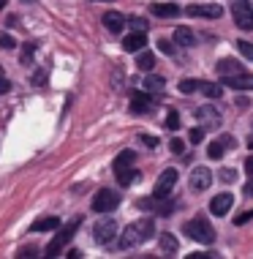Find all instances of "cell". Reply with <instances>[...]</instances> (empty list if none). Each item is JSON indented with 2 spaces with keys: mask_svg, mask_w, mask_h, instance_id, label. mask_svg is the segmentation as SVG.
I'll list each match as a JSON object with an SVG mask.
<instances>
[{
  "mask_svg": "<svg viewBox=\"0 0 253 259\" xmlns=\"http://www.w3.org/2000/svg\"><path fill=\"white\" fill-rule=\"evenodd\" d=\"M153 235H156V224L150 219H139V221H133L123 229L120 240H117V248H133V246H139V243L150 240Z\"/></svg>",
  "mask_w": 253,
  "mask_h": 259,
  "instance_id": "1",
  "label": "cell"
},
{
  "mask_svg": "<svg viewBox=\"0 0 253 259\" xmlns=\"http://www.w3.org/2000/svg\"><path fill=\"white\" fill-rule=\"evenodd\" d=\"M79 224H82V219H71L68 224H63V227L58 229V235L52 237V243H49V248H46V256H58L63 248L68 246V240L76 235V229H79Z\"/></svg>",
  "mask_w": 253,
  "mask_h": 259,
  "instance_id": "2",
  "label": "cell"
},
{
  "mask_svg": "<svg viewBox=\"0 0 253 259\" xmlns=\"http://www.w3.org/2000/svg\"><path fill=\"white\" fill-rule=\"evenodd\" d=\"M182 232L191 237V240H196V243H205V246H210V243L215 240V229L210 227L207 221H201V219L188 221L185 227H182Z\"/></svg>",
  "mask_w": 253,
  "mask_h": 259,
  "instance_id": "3",
  "label": "cell"
},
{
  "mask_svg": "<svg viewBox=\"0 0 253 259\" xmlns=\"http://www.w3.org/2000/svg\"><path fill=\"white\" fill-rule=\"evenodd\" d=\"M117 205H120V197H117V191H112V188H101L93 199L95 213H112V210H117Z\"/></svg>",
  "mask_w": 253,
  "mask_h": 259,
  "instance_id": "4",
  "label": "cell"
},
{
  "mask_svg": "<svg viewBox=\"0 0 253 259\" xmlns=\"http://www.w3.org/2000/svg\"><path fill=\"white\" fill-rule=\"evenodd\" d=\"M93 237H95L98 246H109V243L117 237V221H112V219L98 221L93 227Z\"/></svg>",
  "mask_w": 253,
  "mask_h": 259,
  "instance_id": "5",
  "label": "cell"
},
{
  "mask_svg": "<svg viewBox=\"0 0 253 259\" xmlns=\"http://www.w3.org/2000/svg\"><path fill=\"white\" fill-rule=\"evenodd\" d=\"M177 169H164L161 172V178H158V183L156 188H153V197H158V199H166L169 194H172V188L177 186Z\"/></svg>",
  "mask_w": 253,
  "mask_h": 259,
  "instance_id": "6",
  "label": "cell"
},
{
  "mask_svg": "<svg viewBox=\"0 0 253 259\" xmlns=\"http://www.w3.org/2000/svg\"><path fill=\"white\" fill-rule=\"evenodd\" d=\"M231 17H234L237 27H242V30H253V6L234 3V6H231Z\"/></svg>",
  "mask_w": 253,
  "mask_h": 259,
  "instance_id": "7",
  "label": "cell"
},
{
  "mask_svg": "<svg viewBox=\"0 0 253 259\" xmlns=\"http://www.w3.org/2000/svg\"><path fill=\"white\" fill-rule=\"evenodd\" d=\"M188 180H191V191H196V194H199V191H207L210 183H213V172H210L207 166H196Z\"/></svg>",
  "mask_w": 253,
  "mask_h": 259,
  "instance_id": "8",
  "label": "cell"
},
{
  "mask_svg": "<svg viewBox=\"0 0 253 259\" xmlns=\"http://www.w3.org/2000/svg\"><path fill=\"white\" fill-rule=\"evenodd\" d=\"M188 17H205V19H218L223 17V6L218 3H207V6H188L185 9Z\"/></svg>",
  "mask_w": 253,
  "mask_h": 259,
  "instance_id": "9",
  "label": "cell"
},
{
  "mask_svg": "<svg viewBox=\"0 0 253 259\" xmlns=\"http://www.w3.org/2000/svg\"><path fill=\"white\" fill-rule=\"evenodd\" d=\"M231 205H234V197H231V194H218V197L210 202V213L213 215H226L231 210Z\"/></svg>",
  "mask_w": 253,
  "mask_h": 259,
  "instance_id": "10",
  "label": "cell"
},
{
  "mask_svg": "<svg viewBox=\"0 0 253 259\" xmlns=\"http://www.w3.org/2000/svg\"><path fill=\"white\" fill-rule=\"evenodd\" d=\"M147 109H153V93H133L131 96V112L133 115H142V112H147Z\"/></svg>",
  "mask_w": 253,
  "mask_h": 259,
  "instance_id": "11",
  "label": "cell"
},
{
  "mask_svg": "<svg viewBox=\"0 0 253 259\" xmlns=\"http://www.w3.org/2000/svg\"><path fill=\"white\" fill-rule=\"evenodd\" d=\"M215 71H218V76H221V79H226V76L240 74V71H242V66H240L237 60H231V58H223V60H218Z\"/></svg>",
  "mask_w": 253,
  "mask_h": 259,
  "instance_id": "12",
  "label": "cell"
},
{
  "mask_svg": "<svg viewBox=\"0 0 253 259\" xmlns=\"http://www.w3.org/2000/svg\"><path fill=\"white\" fill-rule=\"evenodd\" d=\"M226 88H234V90H253V76L250 74H234V76H226Z\"/></svg>",
  "mask_w": 253,
  "mask_h": 259,
  "instance_id": "13",
  "label": "cell"
},
{
  "mask_svg": "<svg viewBox=\"0 0 253 259\" xmlns=\"http://www.w3.org/2000/svg\"><path fill=\"white\" fill-rule=\"evenodd\" d=\"M144 44H147L144 30H133L131 36H125V41H123V47H125L128 52H139V50H144Z\"/></svg>",
  "mask_w": 253,
  "mask_h": 259,
  "instance_id": "14",
  "label": "cell"
},
{
  "mask_svg": "<svg viewBox=\"0 0 253 259\" xmlns=\"http://www.w3.org/2000/svg\"><path fill=\"white\" fill-rule=\"evenodd\" d=\"M104 25H107V30H112V33H120L123 25H125V17L120 11H107L104 14Z\"/></svg>",
  "mask_w": 253,
  "mask_h": 259,
  "instance_id": "15",
  "label": "cell"
},
{
  "mask_svg": "<svg viewBox=\"0 0 253 259\" xmlns=\"http://www.w3.org/2000/svg\"><path fill=\"white\" fill-rule=\"evenodd\" d=\"M150 11L156 14V17H161V19H172V17H177V14H180V6H172V3H153Z\"/></svg>",
  "mask_w": 253,
  "mask_h": 259,
  "instance_id": "16",
  "label": "cell"
},
{
  "mask_svg": "<svg viewBox=\"0 0 253 259\" xmlns=\"http://www.w3.org/2000/svg\"><path fill=\"white\" fill-rule=\"evenodd\" d=\"M58 229H60L58 215H46V219H38L33 224V232H58Z\"/></svg>",
  "mask_w": 253,
  "mask_h": 259,
  "instance_id": "17",
  "label": "cell"
},
{
  "mask_svg": "<svg viewBox=\"0 0 253 259\" xmlns=\"http://www.w3.org/2000/svg\"><path fill=\"white\" fill-rule=\"evenodd\" d=\"M234 145V139H215V142H210V148H207V153H210V158H223V153H226V148H231Z\"/></svg>",
  "mask_w": 253,
  "mask_h": 259,
  "instance_id": "18",
  "label": "cell"
},
{
  "mask_svg": "<svg viewBox=\"0 0 253 259\" xmlns=\"http://www.w3.org/2000/svg\"><path fill=\"white\" fill-rule=\"evenodd\" d=\"M136 164V153L133 150H123L120 156L115 158V172H123V169H131Z\"/></svg>",
  "mask_w": 253,
  "mask_h": 259,
  "instance_id": "19",
  "label": "cell"
},
{
  "mask_svg": "<svg viewBox=\"0 0 253 259\" xmlns=\"http://www.w3.org/2000/svg\"><path fill=\"white\" fill-rule=\"evenodd\" d=\"M164 85H166V79H164V76H158V74H147L144 76V90H147V93H153V96H158L161 90H164Z\"/></svg>",
  "mask_w": 253,
  "mask_h": 259,
  "instance_id": "20",
  "label": "cell"
},
{
  "mask_svg": "<svg viewBox=\"0 0 253 259\" xmlns=\"http://www.w3.org/2000/svg\"><path fill=\"white\" fill-rule=\"evenodd\" d=\"M174 41H177L180 47H193L196 44V36H193L191 27H177V30H174Z\"/></svg>",
  "mask_w": 253,
  "mask_h": 259,
  "instance_id": "21",
  "label": "cell"
},
{
  "mask_svg": "<svg viewBox=\"0 0 253 259\" xmlns=\"http://www.w3.org/2000/svg\"><path fill=\"white\" fill-rule=\"evenodd\" d=\"M196 117H199V120H205V123H210V125H218V123H221V117H218V109H213V107L196 109Z\"/></svg>",
  "mask_w": 253,
  "mask_h": 259,
  "instance_id": "22",
  "label": "cell"
},
{
  "mask_svg": "<svg viewBox=\"0 0 253 259\" xmlns=\"http://www.w3.org/2000/svg\"><path fill=\"white\" fill-rule=\"evenodd\" d=\"M153 66H156V55L153 52H139V58H136L139 71H153Z\"/></svg>",
  "mask_w": 253,
  "mask_h": 259,
  "instance_id": "23",
  "label": "cell"
},
{
  "mask_svg": "<svg viewBox=\"0 0 253 259\" xmlns=\"http://www.w3.org/2000/svg\"><path fill=\"white\" fill-rule=\"evenodd\" d=\"M158 243H161V248H164L166 254H177V237H174V235L164 232V235L158 237Z\"/></svg>",
  "mask_w": 253,
  "mask_h": 259,
  "instance_id": "24",
  "label": "cell"
},
{
  "mask_svg": "<svg viewBox=\"0 0 253 259\" xmlns=\"http://www.w3.org/2000/svg\"><path fill=\"white\" fill-rule=\"evenodd\" d=\"M115 175H117V183H120L123 188H128L133 180H139V172L133 169V166H131V169H123V172H115Z\"/></svg>",
  "mask_w": 253,
  "mask_h": 259,
  "instance_id": "25",
  "label": "cell"
},
{
  "mask_svg": "<svg viewBox=\"0 0 253 259\" xmlns=\"http://www.w3.org/2000/svg\"><path fill=\"white\" fill-rule=\"evenodd\" d=\"M201 93H205L207 99H221V96H223V88L215 85V82H201Z\"/></svg>",
  "mask_w": 253,
  "mask_h": 259,
  "instance_id": "26",
  "label": "cell"
},
{
  "mask_svg": "<svg viewBox=\"0 0 253 259\" xmlns=\"http://www.w3.org/2000/svg\"><path fill=\"white\" fill-rule=\"evenodd\" d=\"M177 88L180 93H193V90H201V79H182Z\"/></svg>",
  "mask_w": 253,
  "mask_h": 259,
  "instance_id": "27",
  "label": "cell"
},
{
  "mask_svg": "<svg viewBox=\"0 0 253 259\" xmlns=\"http://www.w3.org/2000/svg\"><path fill=\"white\" fill-rule=\"evenodd\" d=\"M237 50L242 52V58H248V60H253V44H250V41H245V38H240V41H237Z\"/></svg>",
  "mask_w": 253,
  "mask_h": 259,
  "instance_id": "28",
  "label": "cell"
},
{
  "mask_svg": "<svg viewBox=\"0 0 253 259\" xmlns=\"http://www.w3.org/2000/svg\"><path fill=\"white\" fill-rule=\"evenodd\" d=\"M14 47H17V41H14L11 33H3V30H0V50H14Z\"/></svg>",
  "mask_w": 253,
  "mask_h": 259,
  "instance_id": "29",
  "label": "cell"
},
{
  "mask_svg": "<svg viewBox=\"0 0 253 259\" xmlns=\"http://www.w3.org/2000/svg\"><path fill=\"white\" fill-rule=\"evenodd\" d=\"M33 55H36V44H30V41H27V44L22 47V58H19V60H22L25 66H27V63L33 60Z\"/></svg>",
  "mask_w": 253,
  "mask_h": 259,
  "instance_id": "30",
  "label": "cell"
},
{
  "mask_svg": "<svg viewBox=\"0 0 253 259\" xmlns=\"http://www.w3.org/2000/svg\"><path fill=\"white\" fill-rule=\"evenodd\" d=\"M188 139H191V145H199L201 139H205V128H199V125L191 128V131H188Z\"/></svg>",
  "mask_w": 253,
  "mask_h": 259,
  "instance_id": "31",
  "label": "cell"
},
{
  "mask_svg": "<svg viewBox=\"0 0 253 259\" xmlns=\"http://www.w3.org/2000/svg\"><path fill=\"white\" fill-rule=\"evenodd\" d=\"M166 128H169V131H177V128H180V115H177V112H169Z\"/></svg>",
  "mask_w": 253,
  "mask_h": 259,
  "instance_id": "32",
  "label": "cell"
},
{
  "mask_svg": "<svg viewBox=\"0 0 253 259\" xmlns=\"http://www.w3.org/2000/svg\"><path fill=\"white\" fill-rule=\"evenodd\" d=\"M248 221H253V210H245V213H240V215L234 219V224H237V227H245Z\"/></svg>",
  "mask_w": 253,
  "mask_h": 259,
  "instance_id": "33",
  "label": "cell"
},
{
  "mask_svg": "<svg viewBox=\"0 0 253 259\" xmlns=\"http://www.w3.org/2000/svg\"><path fill=\"white\" fill-rule=\"evenodd\" d=\"M131 27H133V30H147V19H142V17H131Z\"/></svg>",
  "mask_w": 253,
  "mask_h": 259,
  "instance_id": "34",
  "label": "cell"
},
{
  "mask_svg": "<svg viewBox=\"0 0 253 259\" xmlns=\"http://www.w3.org/2000/svg\"><path fill=\"white\" fill-rule=\"evenodd\" d=\"M221 180H223V183H234V180H237V172H234V169H221Z\"/></svg>",
  "mask_w": 253,
  "mask_h": 259,
  "instance_id": "35",
  "label": "cell"
},
{
  "mask_svg": "<svg viewBox=\"0 0 253 259\" xmlns=\"http://www.w3.org/2000/svg\"><path fill=\"white\" fill-rule=\"evenodd\" d=\"M169 148H172V153H185V145H182V139H172V142H169Z\"/></svg>",
  "mask_w": 253,
  "mask_h": 259,
  "instance_id": "36",
  "label": "cell"
},
{
  "mask_svg": "<svg viewBox=\"0 0 253 259\" xmlns=\"http://www.w3.org/2000/svg\"><path fill=\"white\" fill-rule=\"evenodd\" d=\"M9 88H11V82H9V76H6L3 71H0V96H3V93H9Z\"/></svg>",
  "mask_w": 253,
  "mask_h": 259,
  "instance_id": "37",
  "label": "cell"
},
{
  "mask_svg": "<svg viewBox=\"0 0 253 259\" xmlns=\"http://www.w3.org/2000/svg\"><path fill=\"white\" fill-rule=\"evenodd\" d=\"M158 50L164 52V55H174V50H172V44H169L166 38H161V41H158Z\"/></svg>",
  "mask_w": 253,
  "mask_h": 259,
  "instance_id": "38",
  "label": "cell"
},
{
  "mask_svg": "<svg viewBox=\"0 0 253 259\" xmlns=\"http://www.w3.org/2000/svg\"><path fill=\"white\" fill-rule=\"evenodd\" d=\"M33 82H36V85H44V82H46V71H44V68H38V71H36Z\"/></svg>",
  "mask_w": 253,
  "mask_h": 259,
  "instance_id": "39",
  "label": "cell"
},
{
  "mask_svg": "<svg viewBox=\"0 0 253 259\" xmlns=\"http://www.w3.org/2000/svg\"><path fill=\"white\" fill-rule=\"evenodd\" d=\"M142 142L147 145V148H156V145H158V139H156V137H150V134H142Z\"/></svg>",
  "mask_w": 253,
  "mask_h": 259,
  "instance_id": "40",
  "label": "cell"
},
{
  "mask_svg": "<svg viewBox=\"0 0 253 259\" xmlns=\"http://www.w3.org/2000/svg\"><path fill=\"white\" fill-rule=\"evenodd\" d=\"M36 254H38L36 248H22V251H19V256H36Z\"/></svg>",
  "mask_w": 253,
  "mask_h": 259,
  "instance_id": "41",
  "label": "cell"
},
{
  "mask_svg": "<svg viewBox=\"0 0 253 259\" xmlns=\"http://www.w3.org/2000/svg\"><path fill=\"white\" fill-rule=\"evenodd\" d=\"M245 172L253 175V156H250V158H245Z\"/></svg>",
  "mask_w": 253,
  "mask_h": 259,
  "instance_id": "42",
  "label": "cell"
},
{
  "mask_svg": "<svg viewBox=\"0 0 253 259\" xmlns=\"http://www.w3.org/2000/svg\"><path fill=\"white\" fill-rule=\"evenodd\" d=\"M245 194H248V197H253V180H250L248 186H245Z\"/></svg>",
  "mask_w": 253,
  "mask_h": 259,
  "instance_id": "43",
  "label": "cell"
},
{
  "mask_svg": "<svg viewBox=\"0 0 253 259\" xmlns=\"http://www.w3.org/2000/svg\"><path fill=\"white\" fill-rule=\"evenodd\" d=\"M6 3H9V0H0V9H3V6H6Z\"/></svg>",
  "mask_w": 253,
  "mask_h": 259,
  "instance_id": "44",
  "label": "cell"
}]
</instances>
